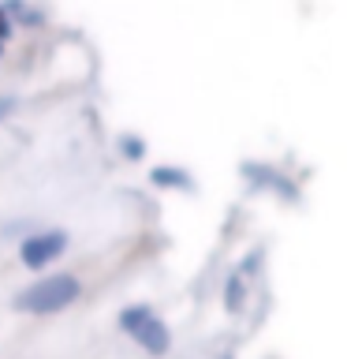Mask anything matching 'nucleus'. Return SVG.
<instances>
[{
    "label": "nucleus",
    "mask_w": 347,
    "mask_h": 359,
    "mask_svg": "<svg viewBox=\"0 0 347 359\" xmlns=\"http://www.w3.org/2000/svg\"><path fill=\"white\" fill-rule=\"evenodd\" d=\"M78 292H83L78 277H71V273H49V277L34 280L30 288L19 292V296H15V311H27V314H56V311L71 307V303L78 299Z\"/></svg>",
    "instance_id": "nucleus-1"
},
{
    "label": "nucleus",
    "mask_w": 347,
    "mask_h": 359,
    "mask_svg": "<svg viewBox=\"0 0 347 359\" xmlns=\"http://www.w3.org/2000/svg\"><path fill=\"white\" fill-rule=\"evenodd\" d=\"M120 325H123V330H127L150 355H164L168 344H172V333H168V325L157 318L153 307H146V303L123 311V314H120Z\"/></svg>",
    "instance_id": "nucleus-2"
},
{
    "label": "nucleus",
    "mask_w": 347,
    "mask_h": 359,
    "mask_svg": "<svg viewBox=\"0 0 347 359\" xmlns=\"http://www.w3.org/2000/svg\"><path fill=\"white\" fill-rule=\"evenodd\" d=\"M64 251H67V232H60V229L27 236V240L19 243V258H22V266H30V269L49 266L52 258H60Z\"/></svg>",
    "instance_id": "nucleus-3"
},
{
    "label": "nucleus",
    "mask_w": 347,
    "mask_h": 359,
    "mask_svg": "<svg viewBox=\"0 0 347 359\" xmlns=\"http://www.w3.org/2000/svg\"><path fill=\"white\" fill-rule=\"evenodd\" d=\"M243 176L250 180L254 187H269V191H276L280 198H291V202H299V191L295 184L284 176V172H276L273 165H254V161H243Z\"/></svg>",
    "instance_id": "nucleus-4"
},
{
    "label": "nucleus",
    "mask_w": 347,
    "mask_h": 359,
    "mask_svg": "<svg viewBox=\"0 0 347 359\" xmlns=\"http://www.w3.org/2000/svg\"><path fill=\"white\" fill-rule=\"evenodd\" d=\"M150 180L157 187H176V191H194V180H190L187 168H172V165H157Z\"/></svg>",
    "instance_id": "nucleus-5"
},
{
    "label": "nucleus",
    "mask_w": 347,
    "mask_h": 359,
    "mask_svg": "<svg viewBox=\"0 0 347 359\" xmlns=\"http://www.w3.org/2000/svg\"><path fill=\"white\" fill-rule=\"evenodd\" d=\"M243 299H246V277L239 269H232L228 280H224V307L235 314V311H243Z\"/></svg>",
    "instance_id": "nucleus-6"
},
{
    "label": "nucleus",
    "mask_w": 347,
    "mask_h": 359,
    "mask_svg": "<svg viewBox=\"0 0 347 359\" xmlns=\"http://www.w3.org/2000/svg\"><path fill=\"white\" fill-rule=\"evenodd\" d=\"M120 150L127 161H139V157H146V139H139V135H123L120 139Z\"/></svg>",
    "instance_id": "nucleus-7"
},
{
    "label": "nucleus",
    "mask_w": 347,
    "mask_h": 359,
    "mask_svg": "<svg viewBox=\"0 0 347 359\" xmlns=\"http://www.w3.org/2000/svg\"><path fill=\"white\" fill-rule=\"evenodd\" d=\"M15 109H19V97H11V94H8V97H0V120H8Z\"/></svg>",
    "instance_id": "nucleus-8"
},
{
    "label": "nucleus",
    "mask_w": 347,
    "mask_h": 359,
    "mask_svg": "<svg viewBox=\"0 0 347 359\" xmlns=\"http://www.w3.org/2000/svg\"><path fill=\"white\" fill-rule=\"evenodd\" d=\"M11 38V19H8V11L0 8V41H8Z\"/></svg>",
    "instance_id": "nucleus-9"
},
{
    "label": "nucleus",
    "mask_w": 347,
    "mask_h": 359,
    "mask_svg": "<svg viewBox=\"0 0 347 359\" xmlns=\"http://www.w3.org/2000/svg\"><path fill=\"white\" fill-rule=\"evenodd\" d=\"M0 45H4V41H0Z\"/></svg>",
    "instance_id": "nucleus-10"
}]
</instances>
